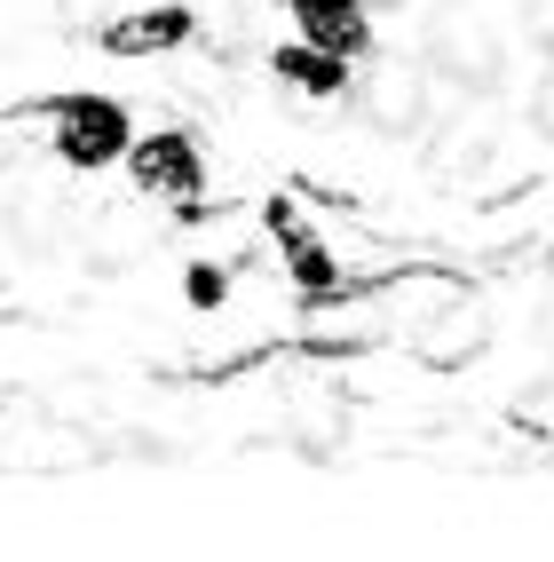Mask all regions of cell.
<instances>
[{"mask_svg":"<svg viewBox=\"0 0 554 562\" xmlns=\"http://www.w3.org/2000/svg\"><path fill=\"white\" fill-rule=\"evenodd\" d=\"M428 64H436L452 88H467V95H491V88L507 80V48L491 41V24L475 16V9H443V16L428 24Z\"/></svg>","mask_w":554,"mask_h":562,"instance_id":"cell-1","label":"cell"},{"mask_svg":"<svg viewBox=\"0 0 554 562\" xmlns=\"http://www.w3.org/2000/svg\"><path fill=\"white\" fill-rule=\"evenodd\" d=\"M357 120L373 135H420L428 127V71L420 64H373L357 80Z\"/></svg>","mask_w":554,"mask_h":562,"instance_id":"cell-2","label":"cell"},{"mask_svg":"<svg viewBox=\"0 0 554 562\" xmlns=\"http://www.w3.org/2000/svg\"><path fill=\"white\" fill-rule=\"evenodd\" d=\"M56 151H64V167H111V159L127 151V111L111 103V95L56 103Z\"/></svg>","mask_w":554,"mask_h":562,"instance_id":"cell-3","label":"cell"},{"mask_svg":"<svg viewBox=\"0 0 554 562\" xmlns=\"http://www.w3.org/2000/svg\"><path fill=\"white\" fill-rule=\"evenodd\" d=\"M484 349H491V310L475 293H443V310L420 325V357L436 372H452V364H475Z\"/></svg>","mask_w":554,"mask_h":562,"instance_id":"cell-4","label":"cell"},{"mask_svg":"<svg viewBox=\"0 0 554 562\" xmlns=\"http://www.w3.org/2000/svg\"><path fill=\"white\" fill-rule=\"evenodd\" d=\"M135 182H143V191H159V199H191L199 191V143L191 135L135 143Z\"/></svg>","mask_w":554,"mask_h":562,"instance_id":"cell-5","label":"cell"},{"mask_svg":"<svg viewBox=\"0 0 554 562\" xmlns=\"http://www.w3.org/2000/svg\"><path fill=\"white\" fill-rule=\"evenodd\" d=\"M293 24H302V41L332 48V56H357L373 41V24H364V0H293Z\"/></svg>","mask_w":554,"mask_h":562,"instance_id":"cell-6","label":"cell"},{"mask_svg":"<svg viewBox=\"0 0 554 562\" xmlns=\"http://www.w3.org/2000/svg\"><path fill=\"white\" fill-rule=\"evenodd\" d=\"M174 41H191V16L182 9H151V16H120V24H103V48L111 56H159Z\"/></svg>","mask_w":554,"mask_h":562,"instance_id":"cell-7","label":"cell"},{"mask_svg":"<svg viewBox=\"0 0 554 562\" xmlns=\"http://www.w3.org/2000/svg\"><path fill=\"white\" fill-rule=\"evenodd\" d=\"M285 254H293V285H302V302H341V270H332V254L302 231H285Z\"/></svg>","mask_w":554,"mask_h":562,"instance_id":"cell-8","label":"cell"},{"mask_svg":"<svg viewBox=\"0 0 554 562\" xmlns=\"http://www.w3.org/2000/svg\"><path fill=\"white\" fill-rule=\"evenodd\" d=\"M278 80L285 88H309V95H341V56L332 48H278Z\"/></svg>","mask_w":554,"mask_h":562,"instance_id":"cell-9","label":"cell"},{"mask_svg":"<svg viewBox=\"0 0 554 562\" xmlns=\"http://www.w3.org/2000/svg\"><path fill=\"white\" fill-rule=\"evenodd\" d=\"M531 127H539V135L554 143V64L539 71V88H531Z\"/></svg>","mask_w":554,"mask_h":562,"instance_id":"cell-10","label":"cell"},{"mask_svg":"<svg viewBox=\"0 0 554 562\" xmlns=\"http://www.w3.org/2000/svg\"><path fill=\"white\" fill-rule=\"evenodd\" d=\"M523 32H531V41L554 56V0H523Z\"/></svg>","mask_w":554,"mask_h":562,"instance_id":"cell-11","label":"cell"},{"mask_svg":"<svg viewBox=\"0 0 554 562\" xmlns=\"http://www.w3.org/2000/svg\"><path fill=\"white\" fill-rule=\"evenodd\" d=\"M191 302H222V270H191Z\"/></svg>","mask_w":554,"mask_h":562,"instance_id":"cell-12","label":"cell"},{"mask_svg":"<svg viewBox=\"0 0 554 562\" xmlns=\"http://www.w3.org/2000/svg\"><path fill=\"white\" fill-rule=\"evenodd\" d=\"M523 412H531V420H546V412H554V381H546V389H539V396H531Z\"/></svg>","mask_w":554,"mask_h":562,"instance_id":"cell-13","label":"cell"},{"mask_svg":"<svg viewBox=\"0 0 554 562\" xmlns=\"http://www.w3.org/2000/svg\"><path fill=\"white\" fill-rule=\"evenodd\" d=\"M381 9H404V0H381Z\"/></svg>","mask_w":554,"mask_h":562,"instance_id":"cell-14","label":"cell"}]
</instances>
